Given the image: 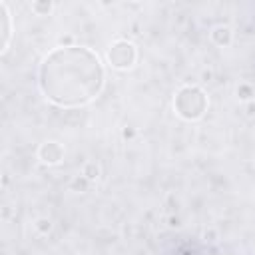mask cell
<instances>
[{"mask_svg":"<svg viewBox=\"0 0 255 255\" xmlns=\"http://www.w3.org/2000/svg\"><path fill=\"white\" fill-rule=\"evenodd\" d=\"M82 175H84L90 183L96 181L98 175H100V167H98V163H96V161H88V163L82 167Z\"/></svg>","mask_w":255,"mask_h":255,"instance_id":"ba28073f","label":"cell"},{"mask_svg":"<svg viewBox=\"0 0 255 255\" xmlns=\"http://www.w3.org/2000/svg\"><path fill=\"white\" fill-rule=\"evenodd\" d=\"M167 221H169V223H167L169 227H179V225H181V223H179V217H169Z\"/></svg>","mask_w":255,"mask_h":255,"instance_id":"7c38bea8","label":"cell"},{"mask_svg":"<svg viewBox=\"0 0 255 255\" xmlns=\"http://www.w3.org/2000/svg\"><path fill=\"white\" fill-rule=\"evenodd\" d=\"M207 106H209V100H207L205 92L197 86H183L177 90V94L173 98V110L185 122L199 120L205 114Z\"/></svg>","mask_w":255,"mask_h":255,"instance_id":"7a4b0ae2","label":"cell"},{"mask_svg":"<svg viewBox=\"0 0 255 255\" xmlns=\"http://www.w3.org/2000/svg\"><path fill=\"white\" fill-rule=\"evenodd\" d=\"M209 36H211V42H213L215 46H219V48H225V46H229V44L233 42V32H231V28L225 26V24L215 26Z\"/></svg>","mask_w":255,"mask_h":255,"instance_id":"8992f818","label":"cell"},{"mask_svg":"<svg viewBox=\"0 0 255 255\" xmlns=\"http://www.w3.org/2000/svg\"><path fill=\"white\" fill-rule=\"evenodd\" d=\"M253 96H255L253 86H249V84H239L237 86V98L241 102H249V100H253Z\"/></svg>","mask_w":255,"mask_h":255,"instance_id":"30bf717a","label":"cell"},{"mask_svg":"<svg viewBox=\"0 0 255 255\" xmlns=\"http://www.w3.org/2000/svg\"><path fill=\"white\" fill-rule=\"evenodd\" d=\"M12 32H14V22H12V14L6 2H0V34H2V52L8 50L10 40H12Z\"/></svg>","mask_w":255,"mask_h":255,"instance_id":"5b68a950","label":"cell"},{"mask_svg":"<svg viewBox=\"0 0 255 255\" xmlns=\"http://www.w3.org/2000/svg\"><path fill=\"white\" fill-rule=\"evenodd\" d=\"M131 135H133L131 129H124V137H131Z\"/></svg>","mask_w":255,"mask_h":255,"instance_id":"4fadbf2b","label":"cell"},{"mask_svg":"<svg viewBox=\"0 0 255 255\" xmlns=\"http://www.w3.org/2000/svg\"><path fill=\"white\" fill-rule=\"evenodd\" d=\"M38 84L46 100L56 106H84L100 94L104 68L98 54L88 48H56L42 60Z\"/></svg>","mask_w":255,"mask_h":255,"instance_id":"6da1fadb","label":"cell"},{"mask_svg":"<svg viewBox=\"0 0 255 255\" xmlns=\"http://www.w3.org/2000/svg\"><path fill=\"white\" fill-rule=\"evenodd\" d=\"M106 60L114 70H129L137 60V50L128 40H116L110 44Z\"/></svg>","mask_w":255,"mask_h":255,"instance_id":"3957f363","label":"cell"},{"mask_svg":"<svg viewBox=\"0 0 255 255\" xmlns=\"http://www.w3.org/2000/svg\"><path fill=\"white\" fill-rule=\"evenodd\" d=\"M30 8H32V12H34L36 16H48V14L54 10V4L48 2V0H36V2L30 4Z\"/></svg>","mask_w":255,"mask_h":255,"instance_id":"52a82bcc","label":"cell"},{"mask_svg":"<svg viewBox=\"0 0 255 255\" xmlns=\"http://www.w3.org/2000/svg\"><path fill=\"white\" fill-rule=\"evenodd\" d=\"M88 187H90V181L80 173V175H76L72 181H70V189L72 191H78V193H84V191H88Z\"/></svg>","mask_w":255,"mask_h":255,"instance_id":"9c48e42d","label":"cell"},{"mask_svg":"<svg viewBox=\"0 0 255 255\" xmlns=\"http://www.w3.org/2000/svg\"><path fill=\"white\" fill-rule=\"evenodd\" d=\"M38 159L44 163V165H58L62 163L64 159V147L60 141H44L40 147H38Z\"/></svg>","mask_w":255,"mask_h":255,"instance_id":"277c9868","label":"cell"},{"mask_svg":"<svg viewBox=\"0 0 255 255\" xmlns=\"http://www.w3.org/2000/svg\"><path fill=\"white\" fill-rule=\"evenodd\" d=\"M34 227H36V231H38L40 235H48V233L52 231V221H50L48 217H40V219H36Z\"/></svg>","mask_w":255,"mask_h":255,"instance_id":"8fae6325","label":"cell"}]
</instances>
